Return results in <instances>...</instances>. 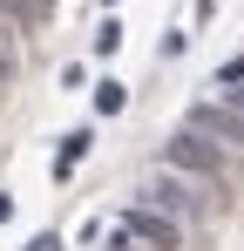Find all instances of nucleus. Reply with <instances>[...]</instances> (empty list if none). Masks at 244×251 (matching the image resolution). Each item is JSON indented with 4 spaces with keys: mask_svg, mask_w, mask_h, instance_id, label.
I'll list each match as a JSON object with an SVG mask.
<instances>
[{
    "mask_svg": "<svg viewBox=\"0 0 244 251\" xmlns=\"http://www.w3.org/2000/svg\"><path fill=\"white\" fill-rule=\"evenodd\" d=\"M163 163L183 170V176H197V183H224V176H231V156H224L210 136H197V129H176V136L163 143Z\"/></svg>",
    "mask_w": 244,
    "mask_h": 251,
    "instance_id": "nucleus-1",
    "label": "nucleus"
},
{
    "mask_svg": "<svg viewBox=\"0 0 244 251\" xmlns=\"http://www.w3.org/2000/svg\"><path fill=\"white\" fill-rule=\"evenodd\" d=\"M143 204L163 210V217H176V224H190V217H203V183L197 176H183V170H156L149 183H143Z\"/></svg>",
    "mask_w": 244,
    "mask_h": 251,
    "instance_id": "nucleus-2",
    "label": "nucleus"
},
{
    "mask_svg": "<svg viewBox=\"0 0 244 251\" xmlns=\"http://www.w3.org/2000/svg\"><path fill=\"white\" fill-rule=\"evenodd\" d=\"M116 231L129 238V245H149V251H183V224L163 217V210H149V204H129L116 217Z\"/></svg>",
    "mask_w": 244,
    "mask_h": 251,
    "instance_id": "nucleus-3",
    "label": "nucleus"
},
{
    "mask_svg": "<svg viewBox=\"0 0 244 251\" xmlns=\"http://www.w3.org/2000/svg\"><path fill=\"white\" fill-rule=\"evenodd\" d=\"M183 129H197V136H210L217 150H244V109H231V102H197Z\"/></svg>",
    "mask_w": 244,
    "mask_h": 251,
    "instance_id": "nucleus-4",
    "label": "nucleus"
},
{
    "mask_svg": "<svg viewBox=\"0 0 244 251\" xmlns=\"http://www.w3.org/2000/svg\"><path fill=\"white\" fill-rule=\"evenodd\" d=\"M88 143H95V136H88V129H75V136H68V143L54 150V176H75V163L88 156Z\"/></svg>",
    "mask_w": 244,
    "mask_h": 251,
    "instance_id": "nucleus-5",
    "label": "nucleus"
},
{
    "mask_svg": "<svg viewBox=\"0 0 244 251\" xmlns=\"http://www.w3.org/2000/svg\"><path fill=\"white\" fill-rule=\"evenodd\" d=\"M122 102H129V88H122V82H102V88H95V109H102V116H116Z\"/></svg>",
    "mask_w": 244,
    "mask_h": 251,
    "instance_id": "nucleus-6",
    "label": "nucleus"
},
{
    "mask_svg": "<svg viewBox=\"0 0 244 251\" xmlns=\"http://www.w3.org/2000/svg\"><path fill=\"white\" fill-rule=\"evenodd\" d=\"M21 14H27L21 0H0V41H7V34H21Z\"/></svg>",
    "mask_w": 244,
    "mask_h": 251,
    "instance_id": "nucleus-7",
    "label": "nucleus"
},
{
    "mask_svg": "<svg viewBox=\"0 0 244 251\" xmlns=\"http://www.w3.org/2000/svg\"><path fill=\"white\" fill-rule=\"evenodd\" d=\"M244 82V54H238V61H224V68H217V88H238Z\"/></svg>",
    "mask_w": 244,
    "mask_h": 251,
    "instance_id": "nucleus-8",
    "label": "nucleus"
},
{
    "mask_svg": "<svg viewBox=\"0 0 244 251\" xmlns=\"http://www.w3.org/2000/svg\"><path fill=\"white\" fill-rule=\"evenodd\" d=\"M27 251H61V238H54V231H48V238H34V245Z\"/></svg>",
    "mask_w": 244,
    "mask_h": 251,
    "instance_id": "nucleus-9",
    "label": "nucleus"
},
{
    "mask_svg": "<svg viewBox=\"0 0 244 251\" xmlns=\"http://www.w3.org/2000/svg\"><path fill=\"white\" fill-rule=\"evenodd\" d=\"M7 75H14V54H7V41H0V82H7Z\"/></svg>",
    "mask_w": 244,
    "mask_h": 251,
    "instance_id": "nucleus-10",
    "label": "nucleus"
},
{
    "mask_svg": "<svg viewBox=\"0 0 244 251\" xmlns=\"http://www.w3.org/2000/svg\"><path fill=\"white\" fill-rule=\"evenodd\" d=\"M21 7H34V0H21Z\"/></svg>",
    "mask_w": 244,
    "mask_h": 251,
    "instance_id": "nucleus-11",
    "label": "nucleus"
}]
</instances>
